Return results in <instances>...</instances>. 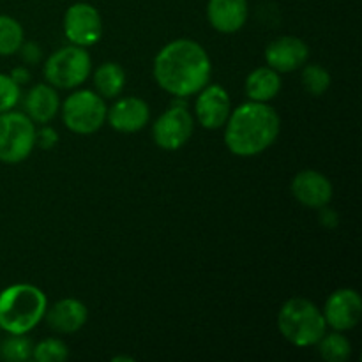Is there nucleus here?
<instances>
[{
  "instance_id": "obj_23",
  "label": "nucleus",
  "mask_w": 362,
  "mask_h": 362,
  "mask_svg": "<svg viewBox=\"0 0 362 362\" xmlns=\"http://www.w3.org/2000/svg\"><path fill=\"white\" fill-rule=\"evenodd\" d=\"M32 349L34 346H32L30 339L25 338L23 334H11L0 345V356L2 359L11 362H23L32 359Z\"/></svg>"
},
{
  "instance_id": "obj_9",
  "label": "nucleus",
  "mask_w": 362,
  "mask_h": 362,
  "mask_svg": "<svg viewBox=\"0 0 362 362\" xmlns=\"http://www.w3.org/2000/svg\"><path fill=\"white\" fill-rule=\"evenodd\" d=\"M64 32L71 45L88 48L103 35V20L99 11L87 2H76L66 11Z\"/></svg>"
},
{
  "instance_id": "obj_20",
  "label": "nucleus",
  "mask_w": 362,
  "mask_h": 362,
  "mask_svg": "<svg viewBox=\"0 0 362 362\" xmlns=\"http://www.w3.org/2000/svg\"><path fill=\"white\" fill-rule=\"evenodd\" d=\"M317 345L320 356L327 362H345L352 354V343L339 331L331 332V334L325 332Z\"/></svg>"
},
{
  "instance_id": "obj_4",
  "label": "nucleus",
  "mask_w": 362,
  "mask_h": 362,
  "mask_svg": "<svg viewBox=\"0 0 362 362\" xmlns=\"http://www.w3.org/2000/svg\"><path fill=\"white\" fill-rule=\"evenodd\" d=\"M278 329L286 341L306 349L320 341L327 331V324L317 304L303 297H293L279 310Z\"/></svg>"
},
{
  "instance_id": "obj_21",
  "label": "nucleus",
  "mask_w": 362,
  "mask_h": 362,
  "mask_svg": "<svg viewBox=\"0 0 362 362\" xmlns=\"http://www.w3.org/2000/svg\"><path fill=\"white\" fill-rule=\"evenodd\" d=\"M23 42V27L14 18L0 14V57L18 53Z\"/></svg>"
},
{
  "instance_id": "obj_19",
  "label": "nucleus",
  "mask_w": 362,
  "mask_h": 362,
  "mask_svg": "<svg viewBox=\"0 0 362 362\" xmlns=\"http://www.w3.org/2000/svg\"><path fill=\"white\" fill-rule=\"evenodd\" d=\"M94 87L101 98L113 99L126 87V73L117 62H105L94 71Z\"/></svg>"
},
{
  "instance_id": "obj_14",
  "label": "nucleus",
  "mask_w": 362,
  "mask_h": 362,
  "mask_svg": "<svg viewBox=\"0 0 362 362\" xmlns=\"http://www.w3.org/2000/svg\"><path fill=\"white\" fill-rule=\"evenodd\" d=\"M106 120L119 133H136L151 120V108L140 98H122L108 110Z\"/></svg>"
},
{
  "instance_id": "obj_8",
  "label": "nucleus",
  "mask_w": 362,
  "mask_h": 362,
  "mask_svg": "<svg viewBox=\"0 0 362 362\" xmlns=\"http://www.w3.org/2000/svg\"><path fill=\"white\" fill-rule=\"evenodd\" d=\"M194 131V120L184 105H173L159 115L152 126L156 145L163 151H179L189 141Z\"/></svg>"
},
{
  "instance_id": "obj_27",
  "label": "nucleus",
  "mask_w": 362,
  "mask_h": 362,
  "mask_svg": "<svg viewBox=\"0 0 362 362\" xmlns=\"http://www.w3.org/2000/svg\"><path fill=\"white\" fill-rule=\"evenodd\" d=\"M18 53H20L21 60H23L25 64H28V66H34V64H37L42 57L41 46L35 45V42H21Z\"/></svg>"
},
{
  "instance_id": "obj_17",
  "label": "nucleus",
  "mask_w": 362,
  "mask_h": 362,
  "mask_svg": "<svg viewBox=\"0 0 362 362\" xmlns=\"http://www.w3.org/2000/svg\"><path fill=\"white\" fill-rule=\"evenodd\" d=\"M25 115L34 124H48L60 110V99L55 87L37 83L27 92L23 101Z\"/></svg>"
},
{
  "instance_id": "obj_26",
  "label": "nucleus",
  "mask_w": 362,
  "mask_h": 362,
  "mask_svg": "<svg viewBox=\"0 0 362 362\" xmlns=\"http://www.w3.org/2000/svg\"><path fill=\"white\" fill-rule=\"evenodd\" d=\"M59 144V133H57L53 127L42 124V127L39 131H35V145L42 151H49L55 145Z\"/></svg>"
},
{
  "instance_id": "obj_18",
  "label": "nucleus",
  "mask_w": 362,
  "mask_h": 362,
  "mask_svg": "<svg viewBox=\"0 0 362 362\" xmlns=\"http://www.w3.org/2000/svg\"><path fill=\"white\" fill-rule=\"evenodd\" d=\"M281 90V78L272 67H258L246 78V94L251 101L269 103Z\"/></svg>"
},
{
  "instance_id": "obj_7",
  "label": "nucleus",
  "mask_w": 362,
  "mask_h": 362,
  "mask_svg": "<svg viewBox=\"0 0 362 362\" xmlns=\"http://www.w3.org/2000/svg\"><path fill=\"white\" fill-rule=\"evenodd\" d=\"M105 98L92 90H76L62 103V119L69 131L76 134H92L106 122Z\"/></svg>"
},
{
  "instance_id": "obj_28",
  "label": "nucleus",
  "mask_w": 362,
  "mask_h": 362,
  "mask_svg": "<svg viewBox=\"0 0 362 362\" xmlns=\"http://www.w3.org/2000/svg\"><path fill=\"white\" fill-rule=\"evenodd\" d=\"M11 78H13L14 81H16L18 85H25V83H28V81H30V71L27 69V67L25 66H20V67H14L13 71H11V74H9Z\"/></svg>"
},
{
  "instance_id": "obj_1",
  "label": "nucleus",
  "mask_w": 362,
  "mask_h": 362,
  "mask_svg": "<svg viewBox=\"0 0 362 362\" xmlns=\"http://www.w3.org/2000/svg\"><path fill=\"white\" fill-rule=\"evenodd\" d=\"M211 57L191 39L168 42L154 59V78L159 87L173 98L198 94L211 80Z\"/></svg>"
},
{
  "instance_id": "obj_2",
  "label": "nucleus",
  "mask_w": 362,
  "mask_h": 362,
  "mask_svg": "<svg viewBox=\"0 0 362 362\" xmlns=\"http://www.w3.org/2000/svg\"><path fill=\"white\" fill-rule=\"evenodd\" d=\"M281 119L267 103L250 101L230 113L225 124V144L232 154L251 158L267 151L279 136Z\"/></svg>"
},
{
  "instance_id": "obj_24",
  "label": "nucleus",
  "mask_w": 362,
  "mask_h": 362,
  "mask_svg": "<svg viewBox=\"0 0 362 362\" xmlns=\"http://www.w3.org/2000/svg\"><path fill=\"white\" fill-rule=\"evenodd\" d=\"M69 357L66 343L62 339L48 338L32 349V359L37 362H62Z\"/></svg>"
},
{
  "instance_id": "obj_15",
  "label": "nucleus",
  "mask_w": 362,
  "mask_h": 362,
  "mask_svg": "<svg viewBox=\"0 0 362 362\" xmlns=\"http://www.w3.org/2000/svg\"><path fill=\"white\" fill-rule=\"evenodd\" d=\"M250 16L247 0H209V23L221 34H233L246 25Z\"/></svg>"
},
{
  "instance_id": "obj_11",
  "label": "nucleus",
  "mask_w": 362,
  "mask_h": 362,
  "mask_svg": "<svg viewBox=\"0 0 362 362\" xmlns=\"http://www.w3.org/2000/svg\"><path fill=\"white\" fill-rule=\"evenodd\" d=\"M230 113H232V101L221 85H205L198 92L197 105H194V115L205 129H219L226 124Z\"/></svg>"
},
{
  "instance_id": "obj_30",
  "label": "nucleus",
  "mask_w": 362,
  "mask_h": 362,
  "mask_svg": "<svg viewBox=\"0 0 362 362\" xmlns=\"http://www.w3.org/2000/svg\"><path fill=\"white\" fill-rule=\"evenodd\" d=\"M120 361H129V362H133V357H113V362H120Z\"/></svg>"
},
{
  "instance_id": "obj_16",
  "label": "nucleus",
  "mask_w": 362,
  "mask_h": 362,
  "mask_svg": "<svg viewBox=\"0 0 362 362\" xmlns=\"http://www.w3.org/2000/svg\"><path fill=\"white\" fill-rule=\"evenodd\" d=\"M46 324L59 334H74L87 324L88 311L78 299H62L45 313Z\"/></svg>"
},
{
  "instance_id": "obj_10",
  "label": "nucleus",
  "mask_w": 362,
  "mask_h": 362,
  "mask_svg": "<svg viewBox=\"0 0 362 362\" xmlns=\"http://www.w3.org/2000/svg\"><path fill=\"white\" fill-rule=\"evenodd\" d=\"M327 327L332 331L345 332L356 327L362 317V299L359 292L354 288H339L325 300L324 311Z\"/></svg>"
},
{
  "instance_id": "obj_13",
  "label": "nucleus",
  "mask_w": 362,
  "mask_h": 362,
  "mask_svg": "<svg viewBox=\"0 0 362 362\" xmlns=\"http://www.w3.org/2000/svg\"><path fill=\"white\" fill-rule=\"evenodd\" d=\"M332 184L317 170H303L292 180V194L299 204L310 209H322L331 204Z\"/></svg>"
},
{
  "instance_id": "obj_29",
  "label": "nucleus",
  "mask_w": 362,
  "mask_h": 362,
  "mask_svg": "<svg viewBox=\"0 0 362 362\" xmlns=\"http://www.w3.org/2000/svg\"><path fill=\"white\" fill-rule=\"evenodd\" d=\"M322 214V225L329 226V228H334V226H338V214H336L334 211H331V209H327V205L325 207L320 209Z\"/></svg>"
},
{
  "instance_id": "obj_5",
  "label": "nucleus",
  "mask_w": 362,
  "mask_h": 362,
  "mask_svg": "<svg viewBox=\"0 0 362 362\" xmlns=\"http://www.w3.org/2000/svg\"><path fill=\"white\" fill-rule=\"evenodd\" d=\"M92 73L90 55L76 45L64 46L48 57L45 64V78L55 88H76L87 81Z\"/></svg>"
},
{
  "instance_id": "obj_25",
  "label": "nucleus",
  "mask_w": 362,
  "mask_h": 362,
  "mask_svg": "<svg viewBox=\"0 0 362 362\" xmlns=\"http://www.w3.org/2000/svg\"><path fill=\"white\" fill-rule=\"evenodd\" d=\"M20 85L9 74L0 73V113L13 110L20 103Z\"/></svg>"
},
{
  "instance_id": "obj_6",
  "label": "nucleus",
  "mask_w": 362,
  "mask_h": 362,
  "mask_svg": "<svg viewBox=\"0 0 362 362\" xmlns=\"http://www.w3.org/2000/svg\"><path fill=\"white\" fill-rule=\"evenodd\" d=\"M35 147V124L23 112L0 113V161L16 165Z\"/></svg>"
},
{
  "instance_id": "obj_22",
  "label": "nucleus",
  "mask_w": 362,
  "mask_h": 362,
  "mask_svg": "<svg viewBox=\"0 0 362 362\" xmlns=\"http://www.w3.org/2000/svg\"><path fill=\"white\" fill-rule=\"evenodd\" d=\"M303 85L311 95H324L331 87V74L318 64H310L303 69Z\"/></svg>"
},
{
  "instance_id": "obj_12",
  "label": "nucleus",
  "mask_w": 362,
  "mask_h": 362,
  "mask_svg": "<svg viewBox=\"0 0 362 362\" xmlns=\"http://www.w3.org/2000/svg\"><path fill=\"white\" fill-rule=\"evenodd\" d=\"M310 57L306 42L296 35H283L274 39L265 48V62L278 73H292L300 69Z\"/></svg>"
},
{
  "instance_id": "obj_3",
  "label": "nucleus",
  "mask_w": 362,
  "mask_h": 362,
  "mask_svg": "<svg viewBox=\"0 0 362 362\" xmlns=\"http://www.w3.org/2000/svg\"><path fill=\"white\" fill-rule=\"evenodd\" d=\"M48 299L41 288L16 283L0 292V329L7 334H27L45 318Z\"/></svg>"
}]
</instances>
